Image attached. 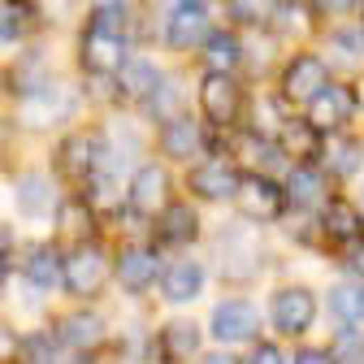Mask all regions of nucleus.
Wrapping results in <instances>:
<instances>
[{"label": "nucleus", "instance_id": "obj_1", "mask_svg": "<svg viewBox=\"0 0 364 364\" xmlns=\"http://www.w3.org/2000/svg\"><path fill=\"white\" fill-rule=\"evenodd\" d=\"M235 208L256 221V225H278L287 213H291V196L278 178H269V173H243L239 178V191H235Z\"/></svg>", "mask_w": 364, "mask_h": 364}, {"label": "nucleus", "instance_id": "obj_2", "mask_svg": "<svg viewBox=\"0 0 364 364\" xmlns=\"http://www.w3.org/2000/svg\"><path fill=\"white\" fill-rule=\"evenodd\" d=\"M330 82V61L321 53H295L278 74V96L287 109H308L312 96H321Z\"/></svg>", "mask_w": 364, "mask_h": 364}, {"label": "nucleus", "instance_id": "obj_3", "mask_svg": "<svg viewBox=\"0 0 364 364\" xmlns=\"http://www.w3.org/2000/svg\"><path fill=\"white\" fill-rule=\"evenodd\" d=\"M316 312H321L316 291L304 287V282L278 287L269 295V321H273V330H278L282 338H304L312 330V321H316Z\"/></svg>", "mask_w": 364, "mask_h": 364}, {"label": "nucleus", "instance_id": "obj_4", "mask_svg": "<svg viewBox=\"0 0 364 364\" xmlns=\"http://www.w3.org/2000/svg\"><path fill=\"white\" fill-rule=\"evenodd\" d=\"M113 278V264H109V256L91 243V239H82L78 247H70L65 252V273H61V287L74 295V299H96L100 291H105V282Z\"/></svg>", "mask_w": 364, "mask_h": 364}, {"label": "nucleus", "instance_id": "obj_5", "mask_svg": "<svg viewBox=\"0 0 364 364\" xmlns=\"http://www.w3.org/2000/svg\"><path fill=\"white\" fill-rule=\"evenodd\" d=\"M217 264H221L225 278L252 282L256 273L264 269V243H260V235H247L243 225H225L221 239H217Z\"/></svg>", "mask_w": 364, "mask_h": 364}, {"label": "nucleus", "instance_id": "obj_6", "mask_svg": "<svg viewBox=\"0 0 364 364\" xmlns=\"http://www.w3.org/2000/svg\"><path fill=\"white\" fill-rule=\"evenodd\" d=\"M355 113H360V91L351 87V82H326V91L321 96H312V105L304 109V117L316 126V130H326V134H334V130H347L351 122H355Z\"/></svg>", "mask_w": 364, "mask_h": 364}, {"label": "nucleus", "instance_id": "obj_7", "mask_svg": "<svg viewBox=\"0 0 364 364\" xmlns=\"http://www.w3.org/2000/svg\"><path fill=\"white\" fill-rule=\"evenodd\" d=\"M200 109L213 126H235L243 113V87L230 70H208L200 78Z\"/></svg>", "mask_w": 364, "mask_h": 364}, {"label": "nucleus", "instance_id": "obj_8", "mask_svg": "<svg viewBox=\"0 0 364 364\" xmlns=\"http://www.w3.org/2000/svg\"><path fill=\"white\" fill-rule=\"evenodd\" d=\"M208 334L225 347H243V343H256L260 334V308L252 299H221L208 316Z\"/></svg>", "mask_w": 364, "mask_h": 364}, {"label": "nucleus", "instance_id": "obj_9", "mask_svg": "<svg viewBox=\"0 0 364 364\" xmlns=\"http://www.w3.org/2000/svg\"><path fill=\"white\" fill-rule=\"evenodd\" d=\"M330 173L321 169V161H291V173H287V196H291V208H304V213H321L334 191H330Z\"/></svg>", "mask_w": 364, "mask_h": 364}, {"label": "nucleus", "instance_id": "obj_10", "mask_svg": "<svg viewBox=\"0 0 364 364\" xmlns=\"http://www.w3.org/2000/svg\"><path fill=\"white\" fill-rule=\"evenodd\" d=\"M208 5L204 0H173V9L165 18V43L173 53H191L208 39Z\"/></svg>", "mask_w": 364, "mask_h": 364}, {"label": "nucleus", "instance_id": "obj_11", "mask_svg": "<svg viewBox=\"0 0 364 364\" xmlns=\"http://www.w3.org/2000/svg\"><path fill=\"white\" fill-rule=\"evenodd\" d=\"M169 204V169L156 161H144L126 182V208L139 217H156Z\"/></svg>", "mask_w": 364, "mask_h": 364}, {"label": "nucleus", "instance_id": "obj_12", "mask_svg": "<svg viewBox=\"0 0 364 364\" xmlns=\"http://www.w3.org/2000/svg\"><path fill=\"white\" fill-rule=\"evenodd\" d=\"M161 273H165L161 256H156L152 247H139V243L122 247V252H117V260H113V278L122 282V291H126V295H144V291L161 287Z\"/></svg>", "mask_w": 364, "mask_h": 364}, {"label": "nucleus", "instance_id": "obj_13", "mask_svg": "<svg viewBox=\"0 0 364 364\" xmlns=\"http://www.w3.org/2000/svg\"><path fill=\"white\" fill-rule=\"evenodd\" d=\"M78 61L87 74L96 78H113L126 61V35H113L105 26H87L82 31V43H78Z\"/></svg>", "mask_w": 364, "mask_h": 364}, {"label": "nucleus", "instance_id": "obj_14", "mask_svg": "<svg viewBox=\"0 0 364 364\" xmlns=\"http://www.w3.org/2000/svg\"><path fill=\"white\" fill-rule=\"evenodd\" d=\"M239 169L230 165V161H200V165H191V173H187V187H191V196H200L204 204H230L235 200V191H239Z\"/></svg>", "mask_w": 364, "mask_h": 364}, {"label": "nucleus", "instance_id": "obj_15", "mask_svg": "<svg viewBox=\"0 0 364 364\" xmlns=\"http://www.w3.org/2000/svg\"><path fill=\"white\" fill-rule=\"evenodd\" d=\"M278 148L287 161H321V148H326V130H316L308 117H287L278 126Z\"/></svg>", "mask_w": 364, "mask_h": 364}, {"label": "nucleus", "instance_id": "obj_16", "mask_svg": "<svg viewBox=\"0 0 364 364\" xmlns=\"http://www.w3.org/2000/svg\"><path fill=\"white\" fill-rule=\"evenodd\" d=\"M105 316L91 312V308H78V312H65L57 321V338L65 351H96L105 343Z\"/></svg>", "mask_w": 364, "mask_h": 364}, {"label": "nucleus", "instance_id": "obj_17", "mask_svg": "<svg viewBox=\"0 0 364 364\" xmlns=\"http://www.w3.org/2000/svg\"><path fill=\"white\" fill-rule=\"evenodd\" d=\"M321 235L330 239V243H338V247H347V243H355L360 235H364V204H351V200H343V196H334L326 208H321Z\"/></svg>", "mask_w": 364, "mask_h": 364}, {"label": "nucleus", "instance_id": "obj_18", "mask_svg": "<svg viewBox=\"0 0 364 364\" xmlns=\"http://www.w3.org/2000/svg\"><path fill=\"white\" fill-rule=\"evenodd\" d=\"M156 144H161L165 161H196V152L204 148V130H200V122H196V117L178 113V117L161 122Z\"/></svg>", "mask_w": 364, "mask_h": 364}, {"label": "nucleus", "instance_id": "obj_19", "mask_svg": "<svg viewBox=\"0 0 364 364\" xmlns=\"http://www.w3.org/2000/svg\"><path fill=\"white\" fill-rule=\"evenodd\" d=\"M360 165H364V139H355V134H347V130L326 134V148H321V169H326L330 178L347 182V178H355V173H360Z\"/></svg>", "mask_w": 364, "mask_h": 364}, {"label": "nucleus", "instance_id": "obj_20", "mask_svg": "<svg viewBox=\"0 0 364 364\" xmlns=\"http://www.w3.org/2000/svg\"><path fill=\"white\" fill-rule=\"evenodd\" d=\"M96 152H100L96 134H65L61 148H57V169L70 182H87L91 173H96Z\"/></svg>", "mask_w": 364, "mask_h": 364}, {"label": "nucleus", "instance_id": "obj_21", "mask_svg": "<svg viewBox=\"0 0 364 364\" xmlns=\"http://www.w3.org/2000/svg\"><path fill=\"white\" fill-rule=\"evenodd\" d=\"M156 235L165 247H187L200 239V217L191 204H182V200H169L161 213H156Z\"/></svg>", "mask_w": 364, "mask_h": 364}, {"label": "nucleus", "instance_id": "obj_22", "mask_svg": "<svg viewBox=\"0 0 364 364\" xmlns=\"http://www.w3.org/2000/svg\"><path fill=\"white\" fill-rule=\"evenodd\" d=\"M204 282H208L204 264L178 260V264H165V273H161V295H165V304H191V299H200Z\"/></svg>", "mask_w": 364, "mask_h": 364}, {"label": "nucleus", "instance_id": "obj_23", "mask_svg": "<svg viewBox=\"0 0 364 364\" xmlns=\"http://www.w3.org/2000/svg\"><path fill=\"white\" fill-rule=\"evenodd\" d=\"M326 312L334 316V326H364V278L334 282L326 291Z\"/></svg>", "mask_w": 364, "mask_h": 364}, {"label": "nucleus", "instance_id": "obj_24", "mask_svg": "<svg viewBox=\"0 0 364 364\" xmlns=\"http://www.w3.org/2000/svg\"><path fill=\"white\" fill-rule=\"evenodd\" d=\"M156 347H161V355H165V360H191V355H200L204 334H200V326H196V321L178 316V321H165V326H161Z\"/></svg>", "mask_w": 364, "mask_h": 364}, {"label": "nucleus", "instance_id": "obj_25", "mask_svg": "<svg viewBox=\"0 0 364 364\" xmlns=\"http://www.w3.org/2000/svg\"><path fill=\"white\" fill-rule=\"evenodd\" d=\"M22 273H26V282H35L39 291H53L61 287V273H65V256L53 247V243H35L22 260Z\"/></svg>", "mask_w": 364, "mask_h": 364}, {"label": "nucleus", "instance_id": "obj_26", "mask_svg": "<svg viewBox=\"0 0 364 364\" xmlns=\"http://www.w3.org/2000/svg\"><path fill=\"white\" fill-rule=\"evenodd\" d=\"M113 78H117V96L144 105L152 91H156V82H161V70H156L152 61H144V57H126L122 70H117Z\"/></svg>", "mask_w": 364, "mask_h": 364}, {"label": "nucleus", "instance_id": "obj_27", "mask_svg": "<svg viewBox=\"0 0 364 364\" xmlns=\"http://www.w3.org/2000/svg\"><path fill=\"white\" fill-rule=\"evenodd\" d=\"M53 96H57V91H48V87L26 91V100H22V122H26V126H39V130H48V126H57L61 117H70L74 100H53Z\"/></svg>", "mask_w": 364, "mask_h": 364}, {"label": "nucleus", "instance_id": "obj_28", "mask_svg": "<svg viewBox=\"0 0 364 364\" xmlns=\"http://www.w3.org/2000/svg\"><path fill=\"white\" fill-rule=\"evenodd\" d=\"M57 208V187H53V178H43V173H26L18 182V213L22 217H43V213H53Z\"/></svg>", "mask_w": 364, "mask_h": 364}, {"label": "nucleus", "instance_id": "obj_29", "mask_svg": "<svg viewBox=\"0 0 364 364\" xmlns=\"http://www.w3.org/2000/svg\"><path fill=\"white\" fill-rule=\"evenodd\" d=\"M200 57L208 70H239V57H243V39L235 31H208V39L200 43Z\"/></svg>", "mask_w": 364, "mask_h": 364}, {"label": "nucleus", "instance_id": "obj_30", "mask_svg": "<svg viewBox=\"0 0 364 364\" xmlns=\"http://www.w3.org/2000/svg\"><path fill=\"white\" fill-rule=\"evenodd\" d=\"M57 230L70 235V239H91L96 235V208H91L87 200H61L57 204Z\"/></svg>", "mask_w": 364, "mask_h": 364}, {"label": "nucleus", "instance_id": "obj_31", "mask_svg": "<svg viewBox=\"0 0 364 364\" xmlns=\"http://www.w3.org/2000/svg\"><path fill=\"white\" fill-rule=\"evenodd\" d=\"M273 9H278V0H225V14L243 31H264Z\"/></svg>", "mask_w": 364, "mask_h": 364}, {"label": "nucleus", "instance_id": "obj_32", "mask_svg": "<svg viewBox=\"0 0 364 364\" xmlns=\"http://www.w3.org/2000/svg\"><path fill=\"white\" fill-rule=\"evenodd\" d=\"M144 109L152 113V122H156V126H161V122H169V117H178V113H182V87H178L173 78H169V82L161 78V82H156V91L144 100Z\"/></svg>", "mask_w": 364, "mask_h": 364}, {"label": "nucleus", "instance_id": "obj_33", "mask_svg": "<svg viewBox=\"0 0 364 364\" xmlns=\"http://www.w3.org/2000/svg\"><path fill=\"white\" fill-rule=\"evenodd\" d=\"M130 5H122V0H105V5H96L91 9V18H87V26H105V31H113V35H126L130 31Z\"/></svg>", "mask_w": 364, "mask_h": 364}, {"label": "nucleus", "instance_id": "obj_34", "mask_svg": "<svg viewBox=\"0 0 364 364\" xmlns=\"http://www.w3.org/2000/svg\"><path fill=\"white\" fill-rule=\"evenodd\" d=\"M61 338L57 334H26L22 338V355L26 360H61Z\"/></svg>", "mask_w": 364, "mask_h": 364}, {"label": "nucleus", "instance_id": "obj_35", "mask_svg": "<svg viewBox=\"0 0 364 364\" xmlns=\"http://www.w3.org/2000/svg\"><path fill=\"white\" fill-rule=\"evenodd\" d=\"M330 347H334V360H360L364 355V330L360 326H338Z\"/></svg>", "mask_w": 364, "mask_h": 364}, {"label": "nucleus", "instance_id": "obj_36", "mask_svg": "<svg viewBox=\"0 0 364 364\" xmlns=\"http://www.w3.org/2000/svg\"><path fill=\"white\" fill-rule=\"evenodd\" d=\"M308 5H312L316 18H351L364 0H308Z\"/></svg>", "mask_w": 364, "mask_h": 364}, {"label": "nucleus", "instance_id": "obj_37", "mask_svg": "<svg viewBox=\"0 0 364 364\" xmlns=\"http://www.w3.org/2000/svg\"><path fill=\"white\" fill-rule=\"evenodd\" d=\"M338 260H343V269L351 273V278H364V235H360L355 243L338 247Z\"/></svg>", "mask_w": 364, "mask_h": 364}, {"label": "nucleus", "instance_id": "obj_38", "mask_svg": "<svg viewBox=\"0 0 364 364\" xmlns=\"http://www.w3.org/2000/svg\"><path fill=\"white\" fill-rule=\"evenodd\" d=\"M26 31V14L22 9H9V14H0V43H9Z\"/></svg>", "mask_w": 364, "mask_h": 364}, {"label": "nucleus", "instance_id": "obj_39", "mask_svg": "<svg viewBox=\"0 0 364 364\" xmlns=\"http://www.w3.org/2000/svg\"><path fill=\"white\" fill-rule=\"evenodd\" d=\"M252 360H287V351H278L273 343H256L252 347Z\"/></svg>", "mask_w": 364, "mask_h": 364}, {"label": "nucleus", "instance_id": "obj_40", "mask_svg": "<svg viewBox=\"0 0 364 364\" xmlns=\"http://www.w3.org/2000/svg\"><path fill=\"white\" fill-rule=\"evenodd\" d=\"M9 252V225H0V256Z\"/></svg>", "mask_w": 364, "mask_h": 364}, {"label": "nucleus", "instance_id": "obj_41", "mask_svg": "<svg viewBox=\"0 0 364 364\" xmlns=\"http://www.w3.org/2000/svg\"><path fill=\"white\" fill-rule=\"evenodd\" d=\"M5 351H9V330L0 326V355H5Z\"/></svg>", "mask_w": 364, "mask_h": 364}, {"label": "nucleus", "instance_id": "obj_42", "mask_svg": "<svg viewBox=\"0 0 364 364\" xmlns=\"http://www.w3.org/2000/svg\"><path fill=\"white\" fill-rule=\"evenodd\" d=\"M360 35H364V26H360Z\"/></svg>", "mask_w": 364, "mask_h": 364}]
</instances>
